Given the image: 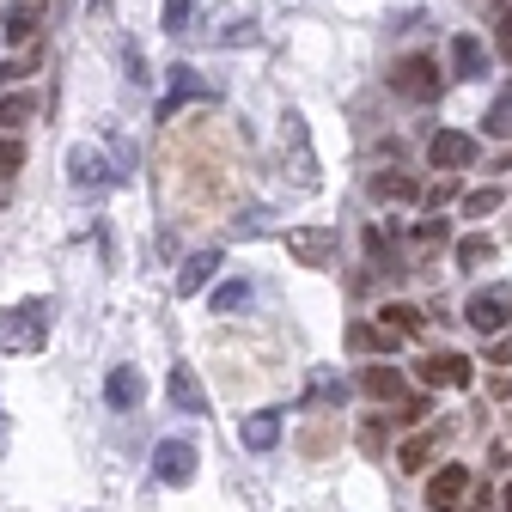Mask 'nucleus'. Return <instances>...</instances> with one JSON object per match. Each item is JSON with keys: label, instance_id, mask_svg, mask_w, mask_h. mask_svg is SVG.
Masks as SVG:
<instances>
[{"label": "nucleus", "instance_id": "obj_1", "mask_svg": "<svg viewBox=\"0 0 512 512\" xmlns=\"http://www.w3.org/2000/svg\"><path fill=\"white\" fill-rule=\"evenodd\" d=\"M43 342H49V305L43 299L0 311V354H37Z\"/></svg>", "mask_w": 512, "mask_h": 512}, {"label": "nucleus", "instance_id": "obj_2", "mask_svg": "<svg viewBox=\"0 0 512 512\" xmlns=\"http://www.w3.org/2000/svg\"><path fill=\"white\" fill-rule=\"evenodd\" d=\"M439 86H445V80H439V61H433V55H403L397 68H391V92L409 98V104H433Z\"/></svg>", "mask_w": 512, "mask_h": 512}, {"label": "nucleus", "instance_id": "obj_3", "mask_svg": "<svg viewBox=\"0 0 512 512\" xmlns=\"http://www.w3.org/2000/svg\"><path fill=\"white\" fill-rule=\"evenodd\" d=\"M464 324H470L476 336H494V330H506V324H512V287H482V293H470V305H464Z\"/></svg>", "mask_w": 512, "mask_h": 512}, {"label": "nucleus", "instance_id": "obj_4", "mask_svg": "<svg viewBox=\"0 0 512 512\" xmlns=\"http://www.w3.org/2000/svg\"><path fill=\"white\" fill-rule=\"evenodd\" d=\"M196 445L189 439H159L153 445V476L165 482V488H189V476H196Z\"/></svg>", "mask_w": 512, "mask_h": 512}, {"label": "nucleus", "instance_id": "obj_5", "mask_svg": "<svg viewBox=\"0 0 512 512\" xmlns=\"http://www.w3.org/2000/svg\"><path fill=\"white\" fill-rule=\"evenodd\" d=\"M415 378L427 384V391H470L476 366H470L464 354H427V360L415 366Z\"/></svg>", "mask_w": 512, "mask_h": 512}, {"label": "nucleus", "instance_id": "obj_6", "mask_svg": "<svg viewBox=\"0 0 512 512\" xmlns=\"http://www.w3.org/2000/svg\"><path fill=\"white\" fill-rule=\"evenodd\" d=\"M470 470L464 464H439L433 470V482H427V512H458L464 500H470Z\"/></svg>", "mask_w": 512, "mask_h": 512}, {"label": "nucleus", "instance_id": "obj_7", "mask_svg": "<svg viewBox=\"0 0 512 512\" xmlns=\"http://www.w3.org/2000/svg\"><path fill=\"white\" fill-rule=\"evenodd\" d=\"M287 256H293V263H305V269H324L330 256H336V232L330 226H293L287 232Z\"/></svg>", "mask_w": 512, "mask_h": 512}, {"label": "nucleus", "instance_id": "obj_8", "mask_svg": "<svg viewBox=\"0 0 512 512\" xmlns=\"http://www.w3.org/2000/svg\"><path fill=\"white\" fill-rule=\"evenodd\" d=\"M427 159L439 171H464V165H476V135H464V128H433Z\"/></svg>", "mask_w": 512, "mask_h": 512}, {"label": "nucleus", "instance_id": "obj_9", "mask_svg": "<svg viewBox=\"0 0 512 512\" xmlns=\"http://www.w3.org/2000/svg\"><path fill=\"white\" fill-rule=\"evenodd\" d=\"M445 439H452V421H439V427L403 439V445H397V464H403V470H427V464L439 458V445H445Z\"/></svg>", "mask_w": 512, "mask_h": 512}, {"label": "nucleus", "instance_id": "obj_10", "mask_svg": "<svg viewBox=\"0 0 512 512\" xmlns=\"http://www.w3.org/2000/svg\"><path fill=\"white\" fill-rule=\"evenodd\" d=\"M220 275V250L208 244V250H196V256H183V269H177V293L183 299H196V293H208V281Z\"/></svg>", "mask_w": 512, "mask_h": 512}, {"label": "nucleus", "instance_id": "obj_11", "mask_svg": "<svg viewBox=\"0 0 512 512\" xmlns=\"http://www.w3.org/2000/svg\"><path fill=\"white\" fill-rule=\"evenodd\" d=\"M43 7H49V0H13L7 19H0V37H7V43H31L43 31Z\"/></svg>", "mask_w": 512, "mask_h": 512}, {"label": "nucleus", "instance_id": "obj_12", "mask_svg": "<svg viewBox=\"0 0 512 512\" xmlns=\"http://www.w3.org/2000/svg\"><path fill=\"white\" fill-rule=\"evenodd\" d=\"M141 397H147V384H141L135 366H110L104 372V403L110 409H141Z\"/></svg>", "mask_w": 512, "mask_h": 512}, {"label": "nucleus", "instance_id": "obj_13", "mask_svg": "<svg viewBox=\"0 0 512 512\" xmlns=\"http://www.w3.org/2000/svg\"><path fill=\"white\" fill-rule=\"evenodd\" d=\"M366 196L372 202H421V183L409 171H378V177H366Z\"/></svg>", "mask_w": 512, "mask_h": 512}, {"label": "nucleus", "instance_id": "obj_14", "mask_svg": "<svg viewBox=\"0 0 512 512\" xmlns=\"http://www.w3.org/2000/svg\"><path fill=\"white\" fill-rule=\"evenodd\" d=\"M452 74H458V80H488V49H482L470 31L452 37Z\"/></svg>", "mask_w": 512, "mask_h": 512}, {"label": "nucleus", "instance_id": "obj_15", "mask_svg": "<svg viewBox=\"0 0 512 512\" xmlns=\"http://www.w3.org/2000/svg\"><path fill=\"white\" fill-rule=\"evenodd\" d=\"M68 177H74V189H104V183H116L110 165H104V153H92V147H74V153H68Z\"/></svg>", "mask_w": 512, "mask_h": 512}, {"label": "nucleus", "instance_id": "obj_16", "mask_svg": "<svg viewBox=\"0 0 512 512\" xmlns=\"http://www.w3.org/2000/svg\"><path fill=\"white\" fill-rule=\"evenodd\" d=\"M360 391H366L372 403H403L409 384H403V372H391V366L378 360V366H366V372H360Z\"/></svg>", "mask_w": 512, "mask_h": 512}, {"label": "nucleus", "instance_id": "obj_17", "mask_svg": "<svg viewBox=\"0 0 512 512\" xmlns=\"http://www.w3.org/2000/svg\"><path fill=\"white\" fill-rule=\"evenodd\" d=\"M171 403L183 415H208V391H202V378L189 372V366H171Z\"/></svg>", "mask_w": 512, "mask_h": 512}, {"label": "nucleus", "instance_id": "obj_18", "mask_svg": "<svg viewBox=\"0 0 512 512\" xmlns=\"http://www.w3.org/2000/svg\"><path fill=\"white\" fill-rule=\"evenodd\" d=\"M397 342H403V336L384 324V317H378V324H348V348H354V354H391Z\"/></svg>", "mask_w": 512, "mask_h": 512}, {"label": "nucleus", "instance_id": "obj_19", "mask_svg": "<svg viewBox=\"0 0 512 512\" xmlns=\"http://www.w3.org/2000/svg\"><path fill=\"white\" fill-rule=\"evenodd\" d=\"M281 409H256V415H244V445L250 452H275V439H281Z\"/></svg>", "mask_w": 512, "mask_h": 512}, {"label": "nucleus", "instance_id": "obj_20", "mask_svg": "<svg viewBox=\"0 0 512 512\" xmlns=\"http://www.w3.org/2000/svg\"><path fill=\"white\" fill-rule=\"evenodd\" d=\"M183 98H220V92H214L196 68H189V61H177V68H171V98H165V116H171Z\"/></svg>", "mask_w": 512, "mask_h": 512}, {"label": "nucleus", "instance_id": "obj_21", "mask_svg": "<svg viewBox=\"0 0 512 512\" xmlns=\"http://www.w3.org/2000/svg\"><path fill=\"white\" fill-rule=\"evenodd\" d=\"M488 263H494V238L488 232L458 238V269H488Z\"/></svg>", "mask_w": 512, "mask_h": 512}, {"label": "nucleus", "instance_id": "obj_22", "mask_svg": "<svg viewBox=\"0 0 512 512\" xmlns=\"http://www.w3.org/2000/svg\"><path fill=\"white\" fill-rule=\"evenodd\" d=\"M482 135H494V141H512V86L488 104V116H482Z\"/></svg>", "mask_w": 512, "mask_h": 512}, {"label": "nucleus", "instance_id": "obj_23", "mask_svg": "<svg viewBox=\"0 0 512 512\" xmlns=\"http://www.w3.org/2000/svg\"><path fill=\"white\" fill-rule=\"evenodd\" d=\"M500 202H506V189H500V183L464 189V214H470V220H482V214H500Z\"/></svg>", "mask_w": 512, "mask_h": 512}, {"label": "nucleus", "instance_id": "obj_24", "mask_svg": "<svg viewBox=\"0 0 512 512\" xmlns=\"http://www.w3.org/2000/svg\"><path fill=\"white\" fill-rule=\"evenodd\" d=\"M305 397H311V403H342V397H348V384H342L330 366H317V372H311V391H305Z\"/></svg>", "mask_w": 512, "mask_h": 512}, {"label": "nucleus", "instance_id": "obj_25", "mask_svg": "<svg viewBox=\"0 0 512 512\" xmlns=\"http://www.w3.org/2000/svg\"><path fill=\"white\" fill-rule=\"evenodd\" d=\"M250 305V281L238 275V281H226V287H214V311L220 317H232V311H244Z\"/></svg>", "mask_w": 512, "mask_h": 512}, {"label": "nucleus", "instance_id": "obj_26", "mask_svg": "<svg viewBox=\"0 0 512 512\" xmlns=\"http://www.w3.org/2000/svg\"><path fill=\"white\" fill-rule=\"evenodd\" d=\"M421 202H427V208L439 214L445 202H464V183H458V177H433V183L421 189Z\"/></svg>", "mask_w": 512, "mask_h": 512}, {"label": "nucleus", "instance_id": "obj_27", "mask_svg": "<svg viewBox=\"0 0 512 512\" xmlns=\"http://www.w3.org/2000/svg\"><path fill=\"white\" fill-rule=\"evenodd\" d=\"M445 238H452V226H445L439 214H433V220H421V226H409V244H415V250H439Z\"/></svg>", "mask_w": 512, "mask_h": 512}, {"label": "nucleus", "instance_id": "obj_28", "mask_svg": "<svg viewBox=\"0 0 512 512\" xmlns=\"http://www.w3.org/2000/svg\"><path fill=\"white\" fill-rule=\"evenodd\" d=\"M366 256H372V263H384V275H391V256H397V238L384 232V226H366Z\"/></svg>", "mask_w": 512, "mask_h": 512}, {"label": "nucleus", "instance_id": "obj_29", "mask_svg": "<svg viewBox=\"0 0 512 512\" xmlns=\"http://www.w3.org/2000/svg\"><path fill=\"white\" fill-rule=\"evenodd\" d=\"M384 324H391L397 336H421V311L415 305H384Z\"/></svg>", "mask_w": 512, "mask_h": 512}, {"label": "nucleus", "instance_id": "obj_30", "mask_svg": "<svg viewBox=\"0 0 512 512\" xmlns=\"http://www.w3.org/2000/svg\"><path fill=\"white\" fill-rule=\"evenodd\" d=\"M189 19H196V0H165V19H159V25H165L171 37H183Z\"/></svg>", "mask_w": 512, "mask_h": 512}, {"label": "nucleus", "instance_id": "obj_31", "mask_svg": "<svg viewBox=\"0 0 512 512\" xmlns=\"http://www.w3.org/2000/svg\"><path fill=\"white\" fill-rule=\"evenodd\" d=\"M37 68H43V55H25V61H0V92H7L19 74H37Z\"/></svg>", "mask_w": 512, "mask_h": 512}, {"label": "nucleus", "instance_id": "obj_32", "mask_svg": "<svg viewBox=\"0 0 512 512\" xmlns=\"http://www.w3.org/2000/svg\"><path fill=\"white\" fill-rule=\"evenodd\" d=\"M31 116V98H0V128H19Z\"/></svg>", "mask_w": 512, "mask_h": 512}, {"label": "nucleus", "instance_id": "obj_33", "mask_svg": "<svg viewBox=\"0 0 512 512\" xmlns=\"http://www.w3.org/2000/svg\"><path fill=\"white\" fill-rule=\"evenodd\" d=\"M360 445H366V452H372V458L384 452V415H372V421L360 427Z\"/></svg>", "mask_w": 512, "mask_h": 512}, {"label": "nucleus", "instance_id": "obj_34", "mask_svg": "<svg viewBox=\"0 0 512 512\" xmlns=\"http://www.w3.org/2000/svg\"><path fill=\"white\" fill-rule=\"evenodd\" d=\"M25 165V147L19 141H0V171H19Z\"/></svg>", "mask_w": 512, "mask_h": 512}, {"label": "nucleus", "instance_id": "obj_35", "mask_svg": "<svg viewBox=\"0 0 512 512\" xmlns=\"http://www.w3.org/2000/svg\"><path fill=\"white\" fill-rule=\"evenodd\" d=\"M122 61H128V80H135V86H147V61H141L135 49H122Z\"/></svg>", "mask_w": 512, "mask_h": 512}, {"label": "nucleus", "instance_id": "obj_36", "mask_svg": "<svg viewBox=\"0 0 512 512\" xmlns=\"http://www.w3.org/2000/svg\"><path fill=\"white\" fill-rule=\"evenodd\" d=\"M464 512H494V500H488V488H470V500H464Z\"/></svg>", "mask_w": 512, "mask_h": 512}, {"label": "nucleus", "instance_id": "obj_37", "mask_svg": "<svg viewBox=\"0 0 512 512\" xmlns=\"http://www.w3.org/2000/svg\"><path fill=\"white\" fill-rule=\"evenodd\" d=\"M494 43H500V55L512 61V13H500V37H494Z\"/></svg>", "mask_w": 512, "mask_h": 512}, {"label": "nucleus", "instance_id": "obj_38", "mask_svg": "<svg viewBox=\"0 0 512 512\" xmlns=\"http://www.w3.org/2000/svg\"><path fill=\"white\" fill-rule=\"evenodd\" d=\"M488 360H494V366H506V360H512V342H494V348H488Z\"/></svg>", "mask_w": 512, "mask_h": 512}, {"label": "nucleus", "instance_id": "obj_39", "mask_svg": "<svg viewBox=\"0 0 512 512\" xmlns=\"http://www.w3.org/2000/svg\"><path fill=\"white\" fill-rule=\"evenodd\" d=\"M506 512H512V488H506Z\"/></svg>", "mask_w": 512, "mask_h": 512}, {"label": "nucleus", "instance_id": "obj_40", "mask_svg": "<svg viewBox=\"0 0 512 512\" xmlns=\"http://www.w3.org/2000/svg\"><path fill=\"white\" fill-rule=\"evenodd\" d=\"M86 7H104V0H86Z\"/></svg>", "mask_w": 512, "mask_h": 512}]
</instances>
